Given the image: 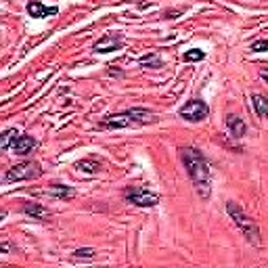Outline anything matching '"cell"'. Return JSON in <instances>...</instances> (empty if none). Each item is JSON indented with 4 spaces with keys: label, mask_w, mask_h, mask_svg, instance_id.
<instances>
[{
    "label": "cell",
    "mask_w": 268,
    "mask_h": 268,
    "mask_svg": "<svg viewBox=\"0 0 268 268\" xmlns=\"http://www.w3.org/2000/svg\"><path fill=\"white\" fill-rule=\"evenodd\" d=\"M182 59H185L187 63H193V61H203V59H205V52H203V50H199V48H191V50H187L185 55H182Z\"/></svg>",
    "instance_id": "17"
},
{
    "label": "cell",
    "mask_w": 268,
    "mask_h": 268,
    "mask_svg": "<svg viewBox=\"0 0 268 268\" xmlns=\"http://www.w3.org/2000/svg\"><path fill=\"white\" fill-rule=\"evenodd\" d=\"M224 124H227V128L231 130V134H233L235 138H243V136L247 134V126H245V122H243L241 118L233 116V114H229L227 118H224Z\"/></svg>",
    "instance_id": "11"
},
{
    "label": "cell",
    "mask_w": 268,
    "mask_h": 268,
    "mask_svg": "<svg viewBox=\"0 0 268 268\" xmlns=\"http://www.w3.org/2000/svg\"><path fill=\"white\" fill-rule=\"evenodd\" d=\"M42 176V168L38 162H23V164H17L9 168V170L5 172L3 180L7 182V185H11V182H19V180H34Z\"/></svg>",
    "instance_id": "4"
},
{
    "label": "cell",
    "mask_w": 268,
    "mask_h": 268,
    "mask_svg": "<svg viewBox=\"0 0 268 268\" xmlns=\"http://www.w3.org/2000/svg\"><path fill=\"white\" fill-rule=\"evenodd\" d=\"M268 50V40H256L251 44V52H266Z\"/></svg>",
    "instance_id": "19"
},
{
    "label": "cell",
    "mask_w": 268,
    "mask_h": 268,
    "mask_svg": "<svg viewBox=\"0 0 268 268\" xmlns=\"http://www.w3.org/2000/svg\"><path fill=\"white\" fill-rule=\"evenodd\" d=\"M180 159L187 168V174L193 182L197 195L201 199H207L209 197V164L205 159V155L195 147H182Z\"/></svg>",
    "instance_id": "1"
},
{
    "label": "cell",
    "mask_w": 268,
    "mask_h": 268,
    "mask_svg": "<svg viewBox=\"0 0 268 268\" xmlns=\"http://www.w3.org/2000/svg\"><path fill=\"white\" fill-rule=\"evenodd\" d=\"M178 114H180L182 120L197 124V122H203L209 116V107H207L205 101H201V98H191V101H187L180 107Z\"/></svg>",
    "instance_id": "5"
},
{
    "label": "cell",
    "mask_w": 268,
    "mask_h": 268,
    "mask_svg": "<svg viewBox=\"0 0 268 268\" xmlns=\"http://www.w3.org/2000/svg\"><path fill=\"white\" fill-rule=\"evenodd\" d=\"M143 67H153V69H159V67H164V61H162V57L157 52H149V55H143L140 57V61H138Z\"/></svg>",
    "instance_id": "15"
},
{
    "label": "cell",
    "mask_w": 268,
    "mask_h": 268,
    "mask_svg": "<svg viewBox=\"0 0 268 268\" xmlns=\"http://www.w3.org/2000/svg\"><path fill=\"white\" fill-rule=\"evenodd\" d=\"M227 211H229V216L233 218V222H235V227L239 229V233H241L249 243L258 245L260 243V229H258V224L241 209V205L235 203V201H227Z\"/></svg>",
    "instance_id": "3"
},
{
    "label": "cell",
    "mask_w": 268,
    "mask_h": 268,
    "mask_svg": "<svg viewBox=\"0 0 268 268\" xmlns=\"http://www.w3.org/2000/svg\"><path fill=\"white\" fill-rule=\"evenodd\" d=\"M94 256H96V251L90 249V247H82L74 253V258H94Z\"/></svg>",
    "instance_id": "18"
},
{
    "label": "cell",
    "mask_w": 268,
    "mask_h": 268,
    "mask_svg": "<svg viewBox=\"0 0 268 268\" xmlns=\"http://www.w3.org/2000/svg\"><path fill=\"white\" fill-rule=\"evenodd\" d=\"M23 214L30 216V218H34V220H40V222H48V220L52 218L50 209H46L44 205H40V203H34V201H30V203L23 205Z\"/></svg>",
    "instance_id": "10"
},
{
    "label": "cell",
    "mask_w": 268,
    "mask_h": 268,
    "mask_svg": "<svg viewBox=\"0 0 268 268\" xmlns=\"http://www.w3.org/2000/svg\"><path fill=\"white\" fill-rule=\"evenodd\" d=\"M260 78H262L264 82H268V69H260Z\"/></svg>",
    "instance_id": "20"
},
{
    "label": "cell",
    "mask_w": 268,
    "mask_h": 268,
    "mask_svg": "<svg viewBox=\"0 0 268 268\" xmlns=\"http://www.w3.org/2000/svg\"><path fill=\"white\" fill-rule=\"evenodd\" d=\"M36 147H38V140L34 136H30V134H19V138L11 145V151L17 153V155H27V153H32Z\"/></svg>",
    "instance_id": "9"
},
{
    "label": "cell",
    "mask_w": 268,
    "mask_h": 268,
    "mask_svg": "<svg viewBox=\"0 0 268 268\" xmlns=\"http://www.w3.org/2000/svg\"><path fill=\"white\" fill-rule=\"evenodd\" d=\"M76 168H78L80 172H84V174H98V172L103 170V164L98 162V159H90V157H88V159L78 162Z\"/></svg>",
    "instance_id": "14"
},
{
    "label": "cell",
    "mask_w": 268,
    "mask_h": 268,
    "mask_svg": "<svg viewBox=\"0 0 268 268\" xmlns=\"http://www.w3.org/2000/svg\"><path fill=\"white\" fill-rule=\"evenodd\" d=\"M122 48V36H116V34H105L98 42H94V52H114V50H120Z\"/></svg>",
    "instance_id": "8"
},
{
    "label": "cell",
    "mask_w": 268,
    "mask_h": 268,
    "mask_svg": "<svg viewBox=\"0 0 268 268\" xmlns=\"http://www.w3.org/2000/svg\"><path fill=\"white\" fill-rule=\"evenodd\" d=\"M251 105L258 118L268 120V98L264 94H251Z\"/></svg>",
    "instance_id": "12"
},
{
    "label": "cell",
    "mask_w": 268,
    "mask_h": 268,
    "mask_svg": "<svg viewBox=\"0 0 268 268\" xmlns=\"http://www.w3.org/2000/svg\"><path fill=\"white\" fill-rule=\"evenodd\" d=\"M157 118L151 109L145 107H132L120 111V114H111L101 122L103 130H122V128H138V126H147V124H155Z\"/></svg>",
    "instance_id": "2"
},
{
    "label": "cell",
    "mask_w": 268,
    "mask_h": 268,
    "mask_svg": "<svg viewBox=\"0 0 268 268\" xmlns=\"http://www.w3.org/2000/svg\"><path fill=\"white\" fill-rule=\"evenodd\" d=\"M17 138H19L17 128H9V130L3 134V138H0V149H3V151H9V149H11V145L15 143Z\"/></svg>",
    "instance_id": "16"
},
{
    "label": "cell",
    "mask_w": 268,
    "mask_h": 268,
    "mask_svg": "<svg viewBox=\"0 0 268 268\" xmlns=\"http://www.w3.org/2000/svg\"><path fill=\"white\" fill-rule=\"evenodd\" d=\"M25 9H27V15L34 17V19H44V17L59 15V9L57 7H46V5H42L40 0H30Z\"/></svg>",
    "instance_id": "7"
},
{
    "label": "cell",
    "mask_w": 268,
    "mask_h": 268,
    "mask_svg": "<svg viewBox=\"0 0 268 268\" xmlns=\"http://www.w3.org/2000/svg\"><path fill=\"white\" fill-rule=\"evenodd\" d=\"M48 195L52 197H57L59 201H67V199H74L76 197V191L72 187H67V185H52L48 189Z\"/></svg>",
    "instance_id": "13"
},
{
    "label": "cell",
    "mask_w": 268,
    "mask_h": 268,
    "mask_svg": "<svg viewBox=\"0 0 268 268\" xmlns=\"http://www.w3.org/2000/svg\"><path fill=\"white\" fill-rule=\"evenodd\" d=\"M124 195H126V201H130L138 207H153V205L159 203V195L151 193L143 187H130V189H126Z\"/></svg>",
    "instance_id": "6"
}]
</instances>
